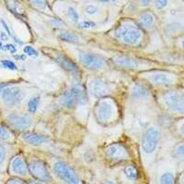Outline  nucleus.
Returning <instances> with one entry per match:
<instances>
[{
  "label": "nucleus",
  "mask_w": 184,
  "mask_h": 184,
  "mask_svg": "<svg viewBox=\"0 0 184 184\" xmlns=\"http://www.w3.org/2000/svg\"><path fill=\"white\" fill-rule=\"evenodd\" d=\"M6 184H24V183L19 179L11 178L7 182Z\"/></svg>",
  "instance_id": "473e14b6"
},
{
  "label": "nucleus",
  "mask_w": 184,
  "mask_h": 184,
  "mask_svg": "<svg viewBox=\"0 0 184 184\" xmlns=\"http://www.w3.org/2000/svg\"><path fill=\"white\" fill-rule=\"evenodd\" d=\"M160 137V134L158 129L151 128L147 130L142 138V146L143 150L147 153H152L159 143Z\"/></svg>",
  "instance_id": "20e7f679"
},
{
  "label": "nucleus",
  "mask_w": 184,
  "mask_h": 184,
  "mask_svg": "<svg viewBox=\"0 0 184 184\" xmlns=\"http://www.w3.org/2000/svg\"><path fill=\"white\" fill-rule=\"evenodd\" d=\"M164 102L167 107L174 112H184V98L180 94L168 93L164 97Z\"/></svg>",
  "instance_id": "423d86ee"
},
{
  "label": "nucleus",
  "mask_w": 184,
  "mask_h": 184,
  "mask_svg": "<svg viewBox=\"0 0 184 184\" xmlns=\"http://www.w3.org/2000/svg\"><path fill=\"white\" fill-rule=\"evenodd\" d=\"M150 81L157 85H164L172 83L173 79L169 75L164 74H156L150 77Z\"/></svg>",
  "instance_id": "f3484780"
},
{
  "label": "nucleus",
  "mask_w": 184,
  "mask_h": 184,
  "mask_svg": "<svg viewBox=\"0 0 184 184\" xmlns=\"http://www.w3.org/2000/svg\"><path fill=\"white\" fill-rule=\"evenodd\" d=\"M29 169L33 176L39 180L47 181L51 178L46 167L40 162L34 161L32 162L30 164Z\"/></svg>",
  "instance_id": "6e6552de"
},
{
  "label": "nucleus",
  "mask_w": 184,
  "mask_h": 184,
  "mask_svg": "<svg viewBox=\"0 0 184 184\" xmlns=\"http://www.w3.org/2000/svg\"><path fill=\"white\" fill-rule=\"evenodd\" d=\"M55 60L67 71L75 72L77 70L76 65L72 62L61 55H57L55 57Z\"/></svg>",
  "instance_id": "dca6fc26"
},
{
  "label": "nucleus",
  "mask_w": 184,
  "mask_h": 184,
  "mask_svg": "<svg viewBox=\"0 0 184 184\" xmlns=\"http://www.w3.org/2000/svg\"><path fill=\"white\" fill-rule=\"evenodd\" d=\"M82 98L81 90L77 87H73L63 95L61 98L62 104L66 108H72L77 105Z\"/></svg>",
  "instance_id": "0eeeda50"
},
{
  "label": "nucleus",
  "mask_w": 184,
  "mask_h": 184,
  "mask_svg": "<svg viewBox=\"0 0 184 184\" xmlns=\"http://www.w3.org/2000/svg\"><path fill=\"white\" fill-rule=\"evenodd\" d=\"M41 184L40 183H32V184Z\"/></svg>",
  "instance_id": "ea45409f"
},
{
  "label": "nucleus",
  "mask_w": 184,
  "mask_h": 184,
  "mask_svg": "<svg viewBox=\"0 0 184 184\" xmlns=\"http://www.w3.org/2000/svg\"><path fill=\"white\" fill-rule=\"evenodd\" d=\"M1 63L4 67L8 68L10 70H16L17 69L15 64L13 62L10 60H2L1 61Z\"/></svg>",
  "instance_id": "393cba45"
},
{
  "label": "nucleus",
  "mask_w": 184,
  "mask_h": 184,
  "mask_svg": "<svg viewBox=\"0 0 184 184\" xmlns=\"http://www.w3.org/2000/svg\"><path fill=\"white\" fill-rule=\"evenodd\" d=\"M22 139L26 142L31 145L38 146L45 143L47 141L46 138L41 135L33 133H25L22 135Z\"/></svg>",
  "instance_id": "ddd939ff"
},
{
  "label": "nucleus",
  "mask_w": 184,
  "mask_h": 184,
  "mask_svg": "<svg viewBox=\"0 0 184 184\" xmlns=\"http://www.w3.org/2000/svg\"><path fill=\"white\" fill-rule=\"evenodd\" d=\"M5 87V84H0V92L1 91L2 89H3Z\"/></svg>",
  "instance_id": "58836bf2"
},
{
  "label": "nucleus",
  "mask_w": 184,
  "mask_h": 184,
  "mask_svg": "<svg viewBox=\"0 0 184 184\" xmlns=\"http://www.w3.org/2000/svg\"><path fill=\"white\" fill-rule=\"evenodd\" d=\"M115 35L117 38H122L125 43L129 44H135L141 36L139 30L129 24L120 26L116 31Z\"/></svg>",
  "instance_id": "f03ea898"
},
{
  "label": "nucleus",
  "mask_w": 184,
  "mask_h": 184,
  "mask_svg": "<svg viewBox=\"0 0 184 184\" xmlns=\"http://www.w3.org/2000/svg\"><path fill=\"white\" fill-rule=\"evenodd\" d=\"M1 39H2L3 40H7L8 37H7V36H6L5 33H2V35H1Z\"/></svg>",
  "instance_id": "4c0bfd02"
},
{
  "label": "nucleus",
  "mask_w": 184,
  "mask_h": 184,
  "mask_svg": "<svg viewBox=\"0 0 184 184\" xmlns=\"http://www.w3.org/2000/svg\"><path fill=\"white\" fill-rule=\"evenodd\" d=\"M150 1H140V3H141V5L143 6H147L148 5H149Z\"/></svg>",
  "instance_id": "e433bc0d"
},
{
  "label": "nucleus",
  "mask_w": 184,
  "mask_h": 184,
  "mask_svg": "<svg viewBox=\"0 0 184 184\" xmlns=\"http://www.w3.org/2000/svg\"><path fill=\"white\" fill-rule=\"evenodd\" d=\"M106 153L108 157L113 160H122L127 159L128 153L125 148L118 144H112L107 149Z\"/></svg>",
  "instance_id": "9b49d317"
},
{
  "label": "nucleus",
  "mask_w": 184,
  "mask_h": 184,
  "mask_svg": "<svg viewBox=\"0 0 184 184\" xmlns=\"http://www.w3.org/2000/svg\"><path fill=\"white\" fill-rule=\"evenodd\" d=\"M10 133L3 126L0 125V139L8 140L10 138Z\"/></svg>",
  "instance_id": "b1692460"
},
{
  "label": "nucleus",
  "mask_w": 184,
  "mask_h": 184,
  "mask_svg": "<svg viewBox=\"0 0 184 184\" xmlns=\"http://www.w3.org/2000/svg\"><path fill=\"white\" fill-rule=\"evenodd\" d=\"M95 26V23L92 21H85L79 24V27L80 29H89Z\"/></svg>",
  "instance_id": "c85d7f7f"
},
{
  "label": "nucleus",
  "mask_w": 184,
  "mask_h": 184,
  "mask_svg": "<svg viewBox=\"0 0 184 184\" xmlns=\"http://www.w3.org/2000/svg\"><path fill=\"white\" fill-rule=\"evenodd\" d=\"M86 11L89 14H93L97 11V8L93 5H88L86 8Z\"/></svg>",
  "instance_id": "7c9ffc66"
},
{
  "label": "nucleus",
  "mask_w": 184,
  "mask_h": 184,
  "mask_svg": "<svg viewBox=\"0 0 184 184\" xmlns=\"http://www.w3.org/2000/svg\"><path fill=\"white\" fill-rule=\"evenodd\" d=\"M79 60L82 65L89 69L98 70L102 68L104 65L100 59L90 53L82 54Z\"/></svg>",
  "instance_id": "9d476101"
},
{
  "label": "nucleus",
  "mask_w": 184,
  "mask_h": 184,
  "mask_svg": "<svg viewBox=\"0 0 184 184\" xmlns=\"http://www.w3.org/2000/svg\"><path fill=\"white\" fill-rule=\"evenodd\" d=\"M162 184H174V177L171 173H165L161 177Z\"/></svg>",
  "instance_id": "5701e85b"
},
{
  "label": "nucleus",
  "mask_w": 184,
  "mask_h": 184,
  "mask_svg": "<svg viewBox=\"0 0 184 184\" xmlns=\"http://www.w3.org/2000/svg\"><path fill=\"white\" fill-rule=\"evenodd\" d=\"M53 171L56 174L68 184H79V180L76 174L66 164L57 162L54 164Z\"/></svg>",
  "instance_id": "7ed1b4c3"
},
{
  "label": "nucleus",
  "mask_w": 184,
  "mask_h": 184,
  "mask_svg": "<svg viewBox=\"0 0 184 184\" xmlns=\"http://www.w3.org/2000/svg\"><path fill=\"white\" fill-rule=\"evenodd\" d=\"M24 92L20 87L11 86L4 89L1 93V98L5 106L13 108L18 105L24 98Z\"/></svg>",
  "instance_id": "f257e3e1"
},
{
  "label": "nucleus",
  "mask_w": 184,
  "mask_h": 184,
  "mask_svg": "<svg viewBox=\"0 0 184 184\" xmlns=\"http://www.w3.org/2000/svg\"><path fill=\"white\" fill-rule=\"evenodd\" d=\"M114 63L118 66L129 68L135 69L138 66V64L132 59L125 56H118L114 59Z\"/></svg>",
  "instance_id": "4468645a"
},
{
  "label": "nucleus",
  "mask_w": 184,
  "mask_h": 184,
  "mask_svg": "<svg viewBox=\"0 0 184 184\" xmlns=\"http://www.w3.org/2000/svg\"><path fill=\"white\" fill-rule=\"evenodd\" d=\"M13 172L20 175H24L27 172V168L23 160L20 157L15 158L11 163Z\"/></svg>",
  "instance_id": "2eb2a0df"
},
{
  "label": "nucleus",
  "mask_w": 184,
  "mask_h": 184,
  "mask_svg": "<svg viewBox=\"0 0 184 184\" xmlns=\"http://www.w3.org/2000/svg\"><path fill=\"white\" fill-rule=\"evenodd\" d=\"M113 108L110 104L107 102H99L95 109V114L98 120L102 123L108 121L112 117Z\"/></svg>",
  "instance_id": "1a4fd4ad"
},
{
  "label": "nucleus",
  "mask_w": 184,
  "mask_h": 184,
  "mask_svg": "<svg viewBox=\"0 0 184 184\" xmlns=\"http://www.w3.org/2000/svg\"><path fill=\"white\" fill-rule=\"evenodd\" d=\"M6 158V150L0 143V164L3 163Z\"/></svg>",
  "instance_id": "cd10ccee"
},
{
  "label": "nucleus",
  "mask_w": 184,
  "mask_h": 184,
  "mask_svg": "<svg viewBox=\"0 0 184 184\" xmlns=\"http://www.w3.org/2000/svg\"><path fill=\"white\" fill-rule=\"evenodd\" d=\"M59 38L63 41L76 43L79 41V38L75 34L71 33H62L59 35Z\"/></svg>",
  "instance_id": "aec40b11"
},
{
  "label": "nucleus",
  "mask_w": 184,
  "mask_h": 184,
  "mask_svg": "<svg viewBox=\"0 0 184 184\" xmlns=\"http://www.w3.org/2000/svg\"><path fill=\"white\" fill-rule=\"evenodd\" d=\"M109 86L100 79H95L90 84V91L96 98H101L109 92Z\"/></svg>",
  "instance_id": "f8f14e48"
},
{
  "label": "nucleus",
  "mask_w": 184,
  "mask_h": 184,
  "mask_svg": "<svg viewBox=\"0 0 184 184\" xmlns=\"http://www.w3.org/2000/svg\"><path fill=\"white\" fill-rule=\"evenodd\" d=\"M39 102V97L35 96L31 98L28 102V110L30 112L34 113L36 112Z\"/></svg>",
  "instance_id": "412c9836"
},
{
  "label": "nucleus",
  "mask_w": 184,
  "mask_h": 184,
  "mask_svg": "<svg viewBox=\"0 0 184 184\" xmlns=\"http://www.w3.org/2000/svg\"><path fill=\"white\" fill-rule=\"evenodd\" d=\"M23 51L24 53H27L29 56H36L38 55V52L36 51L32 47L30 46H26L24 47Z\"/></svg>",
  "instance_id": "c756f323"
},
{
  "label": "nucleus",
  "mask_w": 184,
  "mask_h": 184,
  "mask_svg": "<svg viewBox=\"0 0 184 184\" xmlns=\"http://www.w3.org/2000/svg\"><path fill=\"white\" fill-rule=\"evenodd\" d=\"M2 25H3V27H4V28H5V29L6 30V31L8 32V33L9 35H10V31L9 28L8 27V25H7L6 23V22H5L4 21H2Z\"/></svg>",
  "instance_id": "c9c22d12"
},
{
  "label": "nucleus",
  "mask_w": 184,
  "mask_h": 184,
  "mask_svg": "<svg viewBox=\"0 0 184 184\" xmlns=\"http://www.w3.org/2000/svg\"><path fill=\"white\" fill-rule=\"evenodd\" d=\"M6 121L11 128L17 130H24L29 128L32 123L29 117L18 113H12L8 116Z\"/></svg>",
  "instance_id": "39448f33"
},
{
  "label": "nucleus",
  "mask_w": 184,
  "mask_h": 184,
  "mask_svg": "<svg viewBox=\"0 0 184 184\" xmlns=\"http://www.w3.org/2000/svg\"><path fill=\"white\" fill-rule=\"evenodd\" d=\"M184 144H180L174 150V154L177 157H181L184 155Z\"/></svg>",
  "instance_id": "a878e982"
},
{
  "label": "nucleus",
  "mask_w": 184,
  "mask_h": 184,
  "mask_svg": "<svg viewBox=\"0 0 184 184\" xmlns=\"http://www.w3.org/2000/svg\"><path fill=\"white\" fill-rule=\"evenodd\" d=\"M6 47L7 49H8L9 51L11 53H15V52H17L16 48H15V47H14L13 45H12V44H7V45H6Z\"/></svg>",
  "instance_id": "f704fd0d"
},
{
  "label": "nucleus",
  "mask_w": 184,
  "mask_h": 184,
  "mask_svg": "<svg viewBox=\"0 0 184 184\" xmlns=\"http://www.w3.org/2000/svg\"><path fill=\"white\" fill-rule=\"evenodd\" d=\"M33 4L39 8H44L45 6V3L43 1H33Z\"/></svg>",
  "instance_id": "72a5a7b5"
},
{
  "label": "nucleus",
  "mask_w": 184,
  "mask_h": 184,
  "mask_svg": "<svg viewBox=\"0 0 184 184\" xmlns=\"http://www.w3.org/2000/svg\"><path fill=\"white\" fill-rule=\"evenodd\" d=\"M167 4V1L165 0H159L156 2V6L158 9H161L164 8Z\"/></svg>",
  "instance_id": "2f4dec72"
},
{
  "label": "nucleus",
  "mask_w": 184,
  "mask_h": 184,
  "mask_svg": "<svg viewBox=\"0 0 184 184\" xmlns=\"http://www.w3.org/2000/svg\"><path fill=\"white\" fill-rule=\"evenodd\" d=\"M141 22L146 28L150 27L153 22V17L150 13H144L141 16Z\"/></svg>",
  "instance_id": "a211bd4d"
},
{
  "label": "nucleus",
  "mask_w": 184,
  "mask_h": 184,
  "mask_svg": "<svg viewBox=\"0 0 184 184\" xmlns=\"http://www.w3.org/2000/svg\"><path fill=\"white\" fill-rule=\"evenodd\" d=\"M133 95L136 98H141L146 96L148 92L147 91L142 87H135L133 90Z\"/></svg>",
  "instance_id": "4be33fe9"
},
{
  "label": "nucleus",
  "mask_w": 184,
  "mask_h": 184,
  "mask_svg": "<svg viewBox=\"0 0 184 184\" xmlns=\"http://www.w3.org/2000/svg\"><path fill=\"white\" fill-rule=\"evenodd\" d=\"M125 174L126 176L130 180H135L138 176V172L136 168L133 165H128L125 168Z\"/></svg>",
  "instance_id": "6ab92c4d"
},
{
  "label": "nucleus",
  "mask_w": 184,
  "mask_h": 184,
  "mask_svg": "<svg viewBox=\"0 0 184 184\" xmlns=\"http://www.w3.org/2000/svg\"><path fill=\"white\" fill-rule=\"evenodd\" d=\"M68 14L72 21L74 22H77L79 20L78 14L77 11L72 8H69L68 9Z\"/></svg>",
  "instance_id": "bb28decb"
}]
</instances>
